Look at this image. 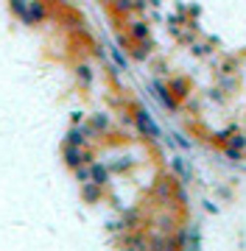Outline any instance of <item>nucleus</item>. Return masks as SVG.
<instances>
[{
	"mask_svg": "<svg viewBox=\"0 0 246 251\" xmlns=\"http://www.w3.org/2000/svg\"><path fill=\"white\" fill-rule=\"evenodd\" d=\"M98 187L101 184H95V181H92V184L90 181H84V198H87V201H98V196H101Z\"/></svg>",
	"mask_w": 246,
	"mask_h": 251,
	"instance_id": "9",
	"label": "nucleus"
},
{
	"mask_svg": "<svg viewBox=\"0 0 246 251\" xmlns=\"http://www.w3.org/2000/svg\"><path fill=\"white\" fill-rule=\"evenodd\" d=\"M132 36L140 39V42H148V25L146 23H135V25H132Z\"/></svg>",
	"mask_w": 246,
	"mask_h": 251,
	"instance_id": "7",
	"label": "nucleus"
},
{
	"mask_svg": "<svg viewBox=\"0 0 246 251\" xmlns=\"http://www.w3.org/2000/svg\"><path fill=\"white\" fill-rule=\"evenodd\" d=\"M90 179L95 181V184H101V187H104V184L109 181V171H107L104 165H98V162H95V165L90 168Z\"/></svg>",
	"mask_w": 246,
	"mask_h": 251,
	"instance_id": "4",
	"label": "nucleus"
},
{
	"mask_svg": "<svg viewBox=\"0 0 246 251\" xmlns=\"http://www.w3.org/2000/svg\"><path fill=\"white\" fill-rule=\"evenodd\" d=\"M118 9L120 11H129V9H132V0H118Z\"/></svg>",
	"mask_w": 246,
	"mask_h": 251,
	"instance_id": "17",
	"label": "nucleus"
},
{
	"mask_svg": "<svg viewBox=\"0 0 246 251\" xmlns=\"http://www.w3.org/2000/svg\"><path fill=\"white\" fill-rule=\"evenodd\" d=\"M204 206H207V212H213V215H216V212H219V206L213 204V201H204Z\"/></svg>",
	"mask_w": 246,
	"mask_h": 251,
	"instance_id": "19",
	"label": "nucleus"
},
{
	"mask_svg": "<svg viewBox=\"0 0 246 251\" xmlns=\"http://www.w3.org/2000/svg\"><path fill=\"white\" fill-rule=\"evenodd\" d=\"M112 56H115V62H118L120 67H126V59L120 56V50H118V48H112Z\"/></svg>",
	"mask_w": 246,
	"mask_h": 251,
	"instance_id": "15",
	"label": "nucleus"
},
{
	"mask_svg": "<svg viewBox=\"0 0 246 251\" xmlns=\"http://www.w3.org/2000/svg\"><path fill=\"white\" fill-rule=\"evenodd\" d=\"M79 78H82L84 84H92V70L87 67V64H82V67H79Z\"/></svg>",
	"mask_w": 246,
	"mask_h": 251,
	"instance_id": "11",
	"label": "nucleus"
},
{
	"mask_svg": "<svg viewBox=\"0 0 246 251\" xmlns=\"http://www.w3.org/2000/svg\"><path fill=\"white\" fill-rule=\"evenodd\" d=\"M76 173H79V179H82V181H90V171H84V168H79Z\"/></svg>",
	"mask_w": 246,
	"mask_h": 251,
	"instance_id": "18",
	"label": "nucleus"
},
{
	"mask_svg": "<svg viewBox=\"0 0 246 251\" xmlns=\"http://www.w3.org/2000/svg\"><path fill=\"white\" fill-rule=\"evenodd\" d=\"M224 145H232V148H238V151H246V134H229Z\"/></svg>",
	"mask_w": 246,
	"mask_h": 251,
	"instance_id": "8",
	"label": "nucleus"
},
{
	"mask_svg": "<svg viewBox=\"0 0 246 251\" xmlns=\"http://www.w3.org/2000/svg\"><path fill=\"white\" fill-rule=\"evenodd\" d=\"M135 123H137V131L143 137H151V140H160L163 137V131H160V126L154 123V117L148 115V109H137L135 112Z\"/></svg>",
	"mask_w": 246,
	"mask_h": 251,
	"instance_id": "1",
	"label": "nucleus"
},
{
	"mask_svg": "<svg viewBox=\"0 0 246 251\" xmlns=\"http://www.w3.org/2000/svg\"><path fill=\"white\" fill-rule=\"evenodd\" d=\"M173 171H176V176L182 181H191V165H188V159L176 156V159H173Z\"/></svg>",
	"mask_w": 246,
	"mask_h": 251,
	"instance_id": "5",
	"label": "nucleus"
},
{
	"mask_svg": "<svg viewBox=\"0 0 246 251\" xmlns=\"http://www.w3.org/2000/svg\"><path fill=\"white\" fill-rule=\"evenodd\" d=\"M64 156H67V165H70V168H79L82 162H90V156H84V153L79 151V145H67Z\"/></svg>",
	"mask_w": 246,
	"mask_h": 251,
	"instance_id": "3",
	"label": "nucleus"
},
{
	"mask_svg": "<svg viewBox=\"0 0 246 251\" xmlns=\"http://www.w3.org/2000/svg\"><path fill=\"white\" fill-rule=\"evenodd\" d=\"M109 126V117H104V115H95V128H107Z\"/></svg>",
	"mask_w": 246,
	"mask_h": 251,
	"instance_id": "14",
	"label": "nucleus"
},
{
	"mask_svg": "<svg viewBox=\"0 0 246 251\" xmlns=\"http://www.w3.org/2000/svg\"><path fill=\"white\" fill-rule=\"evenodd\" d=\"M173 137H176V145H179V148H185V151L191 148V143H188V140H185L182 134H173Z\"/></svg>",
	"mask_w": 246,
	"mask_h": 251,
	"instance_id": "16",
	"label": "nucleus"
},
{
	"mask_svg": "<svg viewBox=\"0 0 246 251\" xmlns=\"http://www.w3.org/2000/svg\"><path fill=\"white\" fill-rule=\"evenodd\" d=\"M151 90H154L157 100H160V103H163L165 109H176V100H173L171 90H168L165 84H160V81H151Z\"/></svg>",
	"mask_w": 246,
	"mask_h": 251,
	"instance_id": "2",
	"label": "nucleus"
},
{
	"mask_svg": "<svg viewBox=\"0 0 246 251\" xmlns=\"http://www.w3.org/2000/svg\"><path fill=\"white\" fill-rule=\"evenodd\" d=\"M224 156H227L229 162H241L244 159V151H238V148H232V145H224Z\"/></svg>",
	"mask_w": 246,
	"mask_h": 251,
	"instance_id": "10",
	"label": "nucleus"
},
{
	"mask_svg": "<svg viewBox=\"0 0 246 251\" xmlns=\"http://www.w3.org/2000/svg\"><path fill=\"white\" fill-rule=\"evenodd\" d=\"M84 134H90V131H87V128H73V131L67 134V143L70 145H84V140H87Z\"/></svg>",
	"mask_w": 246,
	"mask_h": 251,
	"instance_id": "6",
	"label": "nucleus"
},
{
	"mask_svg": "<svg viewBox=\"0 0 246 251\" xmlns=\"http://www.w3.org/2000/svg\"><path fill=\"white\" fill-rule=\"evenodd\" d=\"M37 17H42V6L34 3V6H31V14H28V23H31V20H37Z\"/></svg>",
	"mask_w": 246,
	"mask_h": 251,
	"instance_id": "13",
	"label": "nucleus"
},
{
	"mask_svg": "<svg viewBox=\"0 0 246 251\" xmlns=\"http://www.w3.org/2000/svg\"><path fill=\"white\" fill-rule=\"evenodd\" d=\"M188 84H185V81H173V95H179V98H185V95H188Z\"/></svg>",
	"mask_w": 246,
	"mask_h": 251,
	"instance_id": "12",
	"label": "nucleus"
}]
</instances>
